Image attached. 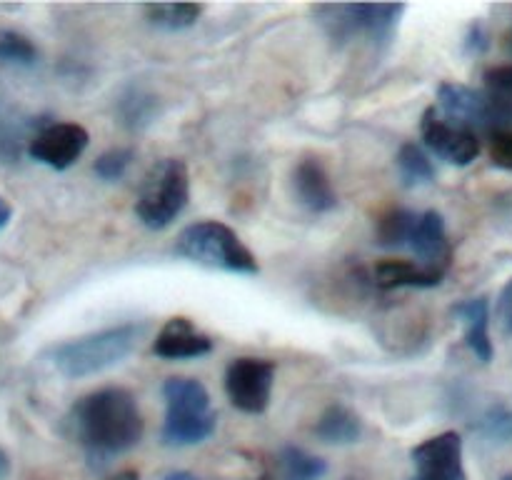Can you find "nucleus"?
<instances>
[{"label":"nucleus","mask_w":512,"mask_h":480,"mask_svg":"<svg viewBox=\"0 0 512 480\" xmlns=\"http://www.w3.org/2000/svg\"><path fill=\"white\" fill-rule=\"evenodd\" d=\"M210 350H213V338L183 315L170 318L153 340V353L163 360L203 358Z\"/></svg>","instance_id":"obj_11"},{"label":"nucleus","mask_w":512,"mask_h":480,"mask_svg":"<svg viewBox=\"0 0 512 480\" xmlns=\"http://www.w3.org/2000/svg\"><path fill=\"white\" fill-rule=\"evenodd\" d=\"M415 223H418V213L408 208H395L385 213L378 223V245L388 250L410 248V238H413Z\"/></svg>","instance_id":"obj_21"},{"label":"nucleus","mask_w":512,"mask_h":480,"mask_svg":"<svg viewBox=\"0 0 512 480\" xmlns=\"http://www.w3.org/2000/svg\"><path fill=\"white\" fill-rule=\"evenodd\" d=\"M168 413H210V393L195 378H168L163 383Z\"/></svg>","instance_id":"obj_18"},{"label":"nucleus","mask_w":512,"mask_h":480,"mask_svg":"<svg viewBox=\"0 0 512 480\" xmlns=\"http://www.w3.org/2000/svg\"><path fill=\"white\" fill-rule=\"evenodd\" d=\"M500 480H512V473H508V475H503V478H500Z\"/></svg>","instance_id":"obj_35"},{"label":"nucleus","mask_w":512,"mask_h":480,"mask_svg":"<svg viewBox=\"0 0 512 480\" xmlns=\"http://www.w3.org/2000/svg\"><path fill=\"white\" fill-rule=\"evenodd\" d=\"M485 93L512 110V65H498L485 73Z\"/></svg>","instance_id":"obj_26"},{"label":"nucleus","mask_w":512,"mask_h":480,"mask_svg":"<svg viewBox=\"0 0 512 480\" xmlns=\"http://www.w3.org/2000/svg\"><path fill=\"white\" fill-rule=\"evenodd\" d=\"M163 480H198V478H195L193 473H188V470H173V473L165 475Z\"/></svg>","instance_id":"obj_33"},{"label":"nucleus","mask_w":512,"mask_h":480,"mask_svg":"<svg viewBox=\"0 0 512 480\" xmlns=\"http://www.w3.org/2000/svg\"><path fill=\"white\" fill-rule=\"evenodd\" d=\"M313 433L325 445H353L363 438V420L348 405L333 403L320 413Z\"/></svg>","instance_id":"obj_16"},{"label":"nucleus","mask_w":512,"mask_h":480,"mask_svg":"<svg viewBox=\"0 0 512 480\" xmlns=\"http://www.w3.org/2000/svg\"><path fill=\"white\" fill-rule=\"evenodd\" d=\"M415 480H465L463 438L455 430L433 435L410 450Z\"/></svg>","instance_id":"obj_8"},{"label":"nucleus","mask_w":512,"mask_h":480,"mask_svg":"<svg viewBox=\"0 0 512 480\" xmlns=\"http://www.w3.org/2000/svg\"><path fill=\"white\" fill-rule=\"evenodd\" d=\"M455 318L465 323V343L473 350L480 363H490L495 355L493 340H490V303L488 298H468L460 300L453 308Z\"/></svg>","instance_id":"obj_14"},{"label":"nucleus","mask_w":512,"mask_h":480,"mask_svg":"<svg viewBox=\"0 0 512 480\" xmlns=\"http://www.w3.org/2000/svg\"><path fill=\"white\" fill-rule=\"evenodd\" d=\"M465 45H468V50H473V53H483V50H488V33H485L483 25L478 23L470 25Z\"/></svg>","instance_id":"obj_30"},{"label":"nucleus","mask_w":512,"mask_h":480,"mask_svg":"<svg viewBox=\"0 0 512 480\" xmlns=\"http://www.w3.org/2000/svg\"><path fill=\"white\" fill-rule=\"evenodd\" d=\"M495 313H498L500 328H503L508 335H512V278L505 283V288L500 290L498 308H495Z\"/></svg>","instance_id":"obj_29"},{"label":"nucleus","mask_w":512,"mask_h":480,"mask_svg":"<svg viewBox=\"0 0 512 480\" xmlns=\"http://www.w3.org/2000/svg\"><path fill=\"white\" fill-rule=\"evenodd\" d=\"M293 188L300 205H305L310 213H330L338 205V193L318 158H303L295 165Z\"/></svg>","instance_id":"obj_12"},{"label":"nucleus","mask_w":512,"mask_h":480,"mask_svg":"<svg viewBox=\"0 0 512 480\" xmlns=\"http://www.w3.org/2000/svg\"><path fill=\"white\" fill-rule=\"evenodd\" d=\"M483 430L490 435V438H500V440L512 438V413H508V410L503 408L490 410L488 418L483 420Z\"/></svg>","instance_id":"obj_28"},{"label":"nucleus","mask_w":512,"mask_h":480,"mask_svg":"<svg viewBox=\"0 0 512 480\" xmlns=\"http://www.w3.org/2000/svg\"><path fill=\"white\" fill-rule=\"evenodd\" d=\"M70 425L88 458L108 460L143 440L145 420L138 400L125 388H100L70 408Z\"/></svg>","instance_id":"obj_1"},{"label":"nucleus","mask_w":512,"mask_h":480,"mask_svg":"<svg viewBox=\"0 0 512 480\" xmlns=\"http://www.w3.org/2000/svg\"><path fill=\"white\" fill-rule=\"evenodd\" d=\"M275 385V363L265 358H235L225 368V393L238 410L260 415L268 410Z\"/></svg>","instance_id":"obj_7"},{"label":"nucleus","mask_w":512,"mask_h":480,"mask_svg":"<svg viewBox=\"0 0 512 480\" xmlns=\"http://www.w3.org/2000/svg\"><path fill=\"white\" fill-rule=\"evenodd\" d=\"M200 3H153L145 5V18L153 28L165 33H180V30L193 28L203 15Z\"/></svg>","instance_id":"obj_19"},{"label":"nucleus","mask_w":512,"mask_h":480,"mask_svg":"<svg viewBox=\"0 0 512 480\" xmlns=\"http://www.w3.org/2000/svg\"><path fill=\"white\" fill-rule=\"evenodd\" d=\"M213 413H165L163 423V443L185 448V445L205 443L215 433Z\"/></svg>","instance_id":"obj_17"},{"label":"nucleus","mask_w":512,"mask_h":480,"mask_svg":"<svg viewBox=\"0 0 512 480\" xmlns=\"http://www.w3.org/2000/svg\"><path fill=\"white\" fill-rule=\"evenodd\" d=\"M110 480H140V478L135 470H123V473H118L115 478H110Z\"/></svg>","instance_id":"obj_34"},{"label":"nucleus","mask_w":512,"mask_h":480,"mask_svg":"<svg viewBox=\"0 0 512 480\" xmlns=\"http://www.w3.org/2000/svg\"><path fill=\"white\" fill-rule=\"evenodd\" d=\"M320 23L335 40H350L355 35H368L375 43H390L405 13V5L385 3H350V5H323Z\"/></svg>","instance_id":"obj_5"},{"label":"nucleus","mask_w":512,"mask_h":480,"mask_svg":"<svg viewBox=\"0 0 512 480\" xmlns=\"http://www.w3.org/2000/svg\"><path fill=\"white\" fill-rule=\"evenodd\" d=\"M510 48H512V40H510Z\"/></svg>","instance_id":"obj_36"},{"label":"nucleus","mask_w":512,"mask_h":480,"mask_svg":"<svg viewBox=\"0 0 512 480\" xmlns=\"http://www.w3.org/2000/svg\"><path fill=\"white\" fill-rule=\"evenodd\" d=\"M490 160L498 168L512 170V128H503L490 133Z\"/></svg>","instance_id":"obj_27"},{"label":"nucleus","mask_w":512,"mask_h":480,"mask_svg":"<svg viewBox=\"0 0 512 480\" xmlns=\"http://www.w3.org/2000/svg\"><path fill=\"white\" fill-rule=\"evenodd\" d=\"M443 278V270L428 268L423 263H410V260H385L375 268V283L383 290L435 288L443 283Z\"/></svg>","instance_id":"obj_15"},{"label":"nucleus","mask_w":512,"mask_h":480,"mask_svg":"<svg viewBox=\"0 0 512 480\" xmlns=\"http://www.w3.org/2000/svg\"><path fill=\"white\" fill-rule=\"evenodd\" d=\"M438 108L443 110L445 120L463 128L473 130H495L510 128L512 125V110L488 95L485 90L468 88L463 83H443L438 88Z\"/></svg>","instance_id":"obj_6"},{"label":"nucleus","mask_w":512,"mask_h":480,"mask_svg":"<svg viewBox=\"0 0 512 480\" xmlns=\"http://www.w3.org/2000/svg\"><path fill=\"white\" fill-rule=\"evenodd\" d=\"M148 330V323H120L93 330L80 338H70L50 350V363L60 375L70 380L103 373L123 363Z\"/></svg>","instance_id":"obj_2"},{"label":"nucleus","mask_w":512,"mask_h":480,"mask_svg":"<svg viewBox=\"0 0 512 480\" xmlns=\"http://www.w3.org/2000/svg\"><path fill=\"white\" fill-rule=\"evenodd\" d=\"M133 158L135 153L130 148H110L105 150L103 155H98L93 170L100 180H105V183H118V180L128 173L130 165H133Z\"/></svg>","instance_id":"obj_25"},{"label":"nucleus","mask_w":512,"mask_h":480,"mask_svg":"<svg viewBox=\"0 0 512 480\" xmlns=\"http://www.w3.org/2000/svg\"><path fill=\"white\" fill-rule=\"evenodd\" d=\"M413 480H415V478H413Z\"/></svg>","instance_id":"obj_37"},{"label":"nucleus","mask_w":512,"mask_h":480,"mask_svg":"<svg viewBox=\"0 0 512 480\" xmlns=\"http://www.w3.org/2000/svg\"><path fill=\"white\" fill-rule=\"evenodd\" d=\"M118 113H120V120H123V125H128V128L133 130H140L155 120V115H158V100H155L153 95L143 93L140 88H130L128 93L120 98Z\"/></svg>","instance_id":"obj_23"},{"label":"nucleus","mask_w":512,"mask_h":480,"mask_svg":"<svg viewBox=\"0 0 512 480\" xmlns=\"http://www.w3.org/2000/svg\"><path fill=\"white\" fill-rule=\"evenodd\" d=\"M8 473H10V458H8V453L0 448V480L8 478Z\"/></svg>","instance_id":"obj_32"},{"label":"nucleus","mask_w":512,"mask_h":480,"mask_svg":"<svg viewBox=\"0 0 512 480\" xmlns=\"http://www.w3.org/2000/svg\"><path fill=\"white\" fill-rule=\"evenodd\" d=\"M278 460L285 480H323L328 473V463L323 458L298 445H285Z\"/></svg>","instance_id":"obj_22"},{"label":"nucleus","mask_w":512,"mask_h":480,"mask_svg":"<svg viewBox=\"0 0 512 480\" xmlns=\"http://www.w3.org/2000/svg\"><path fill=\"white\" fill-rule=\"evenodd\" d=\"M410 248L415 250L423 265L448 273L450 243L448 233H445V220L438 210H425V213L418 215Z\"/></svg>","instance_id":"obj_13"},{"label":"nucleus","mask_w":512,"mask_h":480,"mask_svg":"<svg viewBox=\"0 0 512 480\" xmlns=\"http://www.w3.org/2000/svg\"><path fill=\"white\" fill-rule=\"evenodd\" d=\"M420 133H423V143L450 165L465 168V165H470L480 155L478 135L473 130L463 128V125H455L450 120L440 118L435 108H428L423 113Z\"/></svg>","instance_id":"obj_9"},{"label":"nucleus","mask_w":512,"mask_h":480,"mask_svg":"<svg viewBox=\"0 0 512 480\" xmlns=\"http://www.w3.org/2000/svg\"><path fill=\"white\" fill-rule=\"evenodd\" d=\"M0 63L28 68V65L38 63V48L23 33L0 30Z\"/></svg>","instance_id":"obj_24"},{"label":"nucleus","mask_w":512,"mask_h":480,"mask_svg":"<svg viewBox=\"0 0 512 480\" xmlns=\"http://www.w3.org/2000/svg\"><path fill=\"white\" fill-rule=\"evenodd\" d=\"M175 253L190 263L225 270V273H260L258 260L250 253L248 245L230 225L220 223V220H198L180 230L178 240H175Z\"/></svg>","instance_id":"obj_3"},{"label":"nucleus","mask_w":512,"mask_h":480,"mask_svg":"<svg viewBox=\"0 0 512 480\" xmlns=\"http://www.w3.org/2000/svg\"><path fill=\"white\" fill-rule=\"evenodd\" d=\"M190 200V173L180 158H163L145 173L135 213L150 230H165L180 218Z\"/></svg>","instance_id":"obj_4"},{"label":"nucleus","mask_w":512,"mask_h":480,"mask_svg":"<svg viewBox=\"0 0 512 480\" xmlns=\"http://www.w3.org/2000/svg\"><path fill=\"white\" fill-rule=\"evenodd\" d=\"M90 143V135L78 123H50L30 140L28 155L53 170H68L80 160Z\"/></svg>","instance_id":"obj_10"},{"label":"nucleus","mask_w":512,"mask_h":480,"mask_svg":"<svg viewBox=\"0 0 512 480\" xmlns=\"http://www.w3.org/2000/svg\"><path fill=\"white\" fill-rule=\"evenodd\" d=\"M395 165H398L400 180L408 188H420V185H430L435 180L433 160H430V155L418 143H405L398 150Z\"/></svg>","instance_id":"obj_20"},{"label":"nucleus","mask_w":512,"mask_h":480,"mask_svg":"<svg viewBox=\"0 0 512 480\" xmlns=\"http://www.w3.org/2000/svg\"><path fill=\"white\" fill-rule=\"evenodd\" d=\"M10 215H13V208H10L8 200H5L3 195H0V230H3L5 225L10 223Z\"/></svg>","instance_id":"obj_31"}]
</instances>
